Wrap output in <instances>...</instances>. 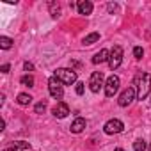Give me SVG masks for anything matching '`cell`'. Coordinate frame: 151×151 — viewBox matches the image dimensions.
<instances>
[{"label":"cell","instance_id":"9","mask_svg":"<svg viewBox=\"0 0 151 151\" xmlns=\"http://www.w3.org/2000/svg\"><path fill=\"white\" fill-rule=\"evenodd\" d=\"M52 114L55 116V117H59V119H64L68 114H69V107L64 103V101H59L55 107H53V110H52Z\"/></svg>","mask_w":151,"mask_h":151},{"label":"cell","instance_id":"12","mask_svg":"<svg viewBox=\"0 0 151 151\" xmlns=\"http://www.w3.org/2000/svg\"><path fill=\"white\" fill-rule=\"evenodd\" d=\"M109 57H110V52H109V50H100V52L93 57V64H101V62L109 60Z\"/></svg>","mask_w":151,"mask_h":151},{"label":"cell","instance_id":"14","mask_svg":"<svg viewBox=\"0 0 151 151\" xmlns=\"http://www.w3.org/2000/svg\"><path fill=\"white\" fill-rule=\"evenodd\" d=\"M98 39H100V34H98V32H93V34H89V36H86L82 43H84L86 46H89V45H93V43H96Z\"/></svg>","mask_w":151,"mask_h":151},{"label":"cell","instance_id":"15","mask_svg":"<svg viewBox=\"0 0 151 151\" xmlns=\"http://www.w3.org/2000/svg\"><path fill=\"white\" fill-rule=\"evenodd\" d=\"M11 46H13V39L11 37H6V36L0 37V48L2 50H9Z\"/></svg>","mask_w":151,"mask_h":151},{"label":"cell","instance_id":"19","mask_svg":"<svg viewBox=\"0 0 151 151\" xmlns=\"http://www.w3.org/2000/svg\"><path fill=\"white\" fill-rule=\"evenodd\" d=\"M34 110H36V114H43V112L46 110V101H39V103H36Z\"/></svg>","mask_w":151,"mask_h":151},{"label":"cell","instance_id":"7","mask_svg":"<svg viewBox=\"0 0 151 151\" xmlns=\"http://www.w3.org/2000/svg\"><path fill=\"white\" fill-rule=\"evenodd\" d=\"M101 87H103V73L101 71H94L91 75V78H89V89L93 93H100Z\"/></svg>","mask_w":151,"mask_h":151},{"label":"cell","instance_id":"2","mask_svg":"<svg viewBox=\"0 0 151 151\" xmlns=\"http://www.w3.org/2000/svg\"><path fill=\"white\" fill-rule=\"evenodd\" d=\"M55 78H59L66 86H71V84L77 82V71H75V69H68V68H59L55 71Z\"/></svg>","mask_w":151,"mask_h":151},{"label":"cell","instance_id":"5","mask_svg":"<svg viewBox=\"0 0 151 151\" xmlns=\"http://www.w3.org/2000/svg\"><path fill=\"white\" fill-rule=\"evenodd\" d=\"M119 86H121V80H119V77H116V75L109 77V78H107V82H105V94H107L109 98H112V96L117 93Z\"/></svg>","mask_w":151,"mask_h":151},{"label":"cell","instance_id":"26","mask_svg":"<svg viewBox=\"0 0 151 151\" xmlns=\"http://www.w3.org/2000/svg\"><path fill=\"white\" fill-rule=\"evenodd\" d=\"M116 151H124V149H116Z\"/></svg>","mask_w":151,"mask_h":151},{"label":"cell","instance_id":"3","mask_svg":"<svg viewBox=\"0 0 151 151\" xmlns=\"http://www.w3.org/2000/svg\"><path fill=\"white\" fill-rule=\"evenodd\" d=\"M121 62H123V48H121L119 45H116V46L112 48V52H110L109 66H110V69H117V68L121 66Z\"/></svg>","mask_w":151,"mask_h":151},{"label":"cell","instance_id":"13","mask_svg":"<svg viewBox=\"0 0 151 151\" xmlns=\"http://www.w3.org/2000/svg\"><path fill=\"white\" fill-rule=\"evenodd\" d=\"M30 147V144L29 142H23V140H20V142H14V144H11L9 147H6L4 151H22V149H29Z\"/></svg>","mask_w":151,"mask_h":151},{"label":"cell","instance_id":"24","mask_svg":"<svg viewBox=\"0 0 151 151\" xmlns=\"http://www.w3.org/2000/svg\"><path fill=\"white\" fill-rule=\"evenodd\" d=\"M23 68H25V71H32V69H34V66H32L30 62H25V64H23Z\"/></svg>","mask_w":151,"mask_h":151},{"label":"cell","instance_id":"20","mask_svg":"<svg viewBox=\"0 0 151 151\" xmlns=\"http://www.w3.org/2000/svg\"><path fill=\"white\" fill-rule=\"evenodd\" d=\"M133 55H135V59H142V55H144V50H142L140 46H135V48H133Z\"/></svg>","mask_w":151,"mask_h":151},{"label":"cell","instance_id":"27","mask_svg":"<svg viewBox=\"0 0 151 151\" xmlns=\"http://www.w3.org/2000/svg\"><path fill=\"white\" fill-rule=\"evenodd\" d=\"M149 151H151V144H149Z\"/></svg>","mask_w":151,"mask_h":151},{"label":"cell","instance_id":"18","mask_svg":"<svg viewBox=\"0 0 151 151\" xmlns=\"http://www.w3.org/2000/svg\"><path fill=\"white\" fill-rule=\"evenodd\" d=\"M133 149H135V151H146V142H144L142 139H137V140L133 142Z\"/></svg>","mask_w":151,"mask_h":151},{"label":"cell","instance_id":"6","mask_svg":"<svg viewBox=\"0 0 151 151\" xmlns=\"http://www.w3.org/2000/svg\"><path fill=\"white\" fill-rule=\"evenodd\" d=\"M135 96H137V91H135V87H128V89H124V91L121 93L119 100H117L119 107H128V105H132V101L135 100Z\"/></svg>","mask_w":151,"mask_h":151},{"label":"cell","instance_id":"4","mask_svg":"<svg viewBox=\"0 0 151 151\" xmlns=\"http://www.w3.org/2000/svg\"><path fill=\"white\" fill-rule=\"evenodd\" d=\"M48 91H50V94H52L53 98L60 100V98H62V94H64V89H62V82H60L59 78L52 77V78L48 80Z\"/></svg>","mask_w":151,"mask_h":151},{"label":"cell","instance_id":"16","mask_svg":"<svg viewBox=\"0 0 151 151\" xmlns=\"http://www.w3.org/2000/svg\"><path fill=\"white\" fill-rule=\"evenodd\" d=\"M16 101H18L20 105H29V103L32 101V96H30V94H25V93H22V94H18Z\"/></svg>","mask_w":151,"mask_h":151},{"label":"cell","instance_id":"1","mask_svg":"<svg viewBox=\"0 0 151 151\" xmlns=\"http://www.w3.org/2000/svg\"><path fill=\"white\" fill-rule=\"evenodd\" d=\"M135 91H137V98L139 100H146L151 93V75L149 73H137L135 75Z\"/></svg>","mask_w":151,"mask_h":151},{"label":"cell","instance_id":"22","mask_svg":"<svg viewBox=\"0 0 151 151\" xmlns=\"http://www.w3.org/2000/svg\"><path fill=\"white\" fill-rule=\"evenodd\" d=\"M84 86H86V84H82V82L77 84V94H84V89H86Z\"/></svg>","mask_w":151,"mask_h":151},{"label":"cell","instance_id":"17","mask_svg":"<svg viewBox=\"0 0 151 151\" xmlns=\"http://www.w3.org/2000/svg\"><path fill=\"white\" fill-rule=\"evenodd\" d=\"M22 86H27V87H34V77L32 75H23V77L20 78Z\"/></svg>","mask_w":151,"mask_h":151},{"label":"cell","instance_id":"25","mask_svg":"<svg viewBox=\"0 0 151 151\" xmlns=\"http://www.w3.org/2000/svg\"><path fill=\"white\" fill-rule=\"evenodd\" d=\"M4 128H6V121L2 119V121H0V130H4Z\"/></svg>","mask_w":151,"mask_h":151},{"label":"cell","instance_id":"11","mask_svg":"<svg viewBox=\"0 0 151 151\" xmlns=\"http://www.w3.org/2000/svg\"><path fill=\"white\" fill-rule=\"evenodd\" d=\"M84 128H86V119H84V117H77V119L71 123V126H69V130H71L73 133H80Z\"/></svg>","mask_w":151,"mask_h":151},{"label":"cell","instance_id":"10","mask_svg":"<svg viewBox=\"0 0 151 151\" xmlns=\"http://www.w3.org/2000/svg\"><path fill=\"white\" fill-rule=\"evenodd\" d=\"M77 9H78V13L80 14H91L93 13V4L89 2V0H82V2H78L77 4Z\"/></svg>","mask_w":151,"mask_h":151},{"label":"cell","instance_id":"21","mask_svg":"<svg viewBox=\"0 0 151 151\" xmlns=\"http://www.w3.org/2000/svg\"><path fill=\"white\" fill-rule=\"evenodd\" d=\"M107 9H109V13H116L117 11V4H107Z\"/></svg>","mask_w":151,"mask_h":151},{"label":"cell","instance_id":"23","mask_svg":"<svg viewBox=\"0 0 151 151\" xmlns=\"http://www.w3.org/2000/svg\"><path fill=\"white\" fill-rule=\"evenodd\" d=\"M9 69H11V66H9V64H4L2 68H0V71H2V73H9Z\"/></svg>","mask_w":151,"mask_h":151},{"label":"cell","instance_id":"8","mask_svg":"<svg viewBox=\"0 0 151 151\" xmlns=\"http://www.w3.org/2000/svg\"><path fill=\"white\" fill-rule=\"evenodd\" d=\"M103 130H105V133L114 135V133H121V132L124 130V124H123V121H119V119H110V121L105 123Z\"/></svg>","mask_w":151,"mask_h":151}]
</instances>
